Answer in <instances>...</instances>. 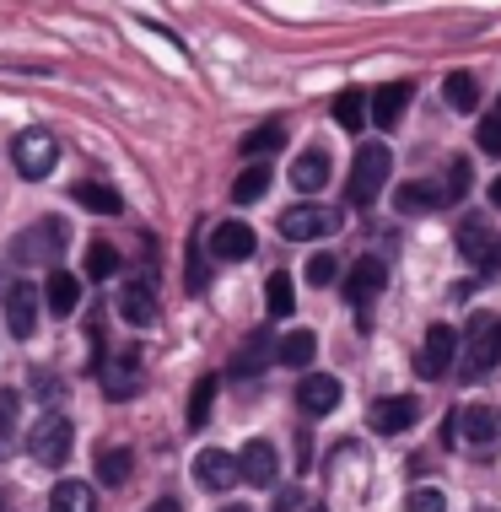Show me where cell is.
Wrapping results in <instances>:
<instances>
[{
    "mask_svg": "<svg viewBox=\"0 0 501 512\" xmlns=\"http://www.w3.org/2000/svg\"><path fill=\"white\" fill-rule=\"evenodd\" d=\"M281 146H286V124H281V119H270V124H259V130H248L238 151L259 162V157H270V151H281Z\"/></svg>",
    "mask_w": 501,
    "mask_h": 512,
    "instance_id": "obj_27",
    "label": "cell"
},
{
    "mask_svg": "<svg viewBox=\"0 0 501 512\" xmlns=\"http://www.w3.org/2000/svg\"><path fill=\"white\" fill-rule=\"evenodd\" d=\"M146 512H184V507H178V502H173V496H162V502H151Z\"/></svg>",
    "mask_w": 501,
    "mask_h": 512,
    "instance_id": "obj_40",
    "label": "cell"
},
{
    "mask_svg": "<svg viewBox=\"0 0 501 512\" xmlns=\"http://www.w3.org/2000/svg\"><path fill=\"white\" fill-rule=\"evenodd\" d=\"M383 286H388V265L383 259H356L351 275H345V297H351V308H367V302H378L383 297Z\"/></svg>",
    "mask_w": 501,
    "mask_h": 512,
    "instance_id": "obj_9",
    "label": "cell"
},
{
    "mask_svg": "<svg viewBox=\"0 0 501 512\" xmlns=\"http://www.w3.org/2000/svg\"><path fill=\"white\" fill-rule=\"evenodd\" d=\"M119 318H124V324H135V329L157 324V297H151V286H146V281L119 286Z\"/></svg>",
    "mask_w": 501,
    "mask_h": 512,
    "instance_id": "obj_18",
    "label": "cell"
},
{
    "mask_svg": "<svg viewBox=\"0 0 501 512\" xmlns=\"http://www.w3.org/2000/svg\"><path fill=\"white\" fill-rule=\"evenodd\" d=\"M415 415H421V399L415 394H388V399H378V405L367 410V421H372L378 437H399V432L415 426Z\"/></svg>",
    "mask_w": 501,
    "mask_h": 512,
    "instance_id": "obj_7",
    "label": "cell"
},
{
    "mask_svg": "<svg viewBox=\"0 0 501 512\" xmlns=\"http://www.w3.org/2000/svg\"><path fill=\"white\" fill-rule=\"evenodd\" d=\"M291 184H297V195H318V189L329 184V151L324 146H308L297 162H291Z\"/></svg>",
    "mask_w": 501,
    "mask_h": 512,
    "instance_id": "obj_17",
    "label": "cell"
},
{
    "mask_svg": "<svg viewBox=\"0 0 501 512\" xmlns=\"http://www.w3.org/2000/svg\"><path fill=\"white\" fill-rule=\"evenodd\" d=\"M264 195H270V168H264V162H254V168L238 173V184H232V200H238V205H254V200H264Z\"/></svg>",
    "mask_w": 501,
    "mask_h": 512,
    "instance_id": "obj_30",
    "label": "cell"
},
{
    "mask_svg": "<svg viewBox=\"0 0 501 512\" xmlns=\"http://www.w3.org/2000/svg\"><path fill=\"white\" fill-rule=\"evenodd\" d=\"M399 211L405 216H426L431 205H442V195H437V184H399Z\"/></svg>",
    "mask_w": 501,
    "mask_h": 512,
    "instance_id": "obj_32",
    "label": "cell"
},
{
    "mask_svg": "<svg viewBox=\"0 0 501 512\" xmlns=\"http://www.w3.org/2000/svg\"><path fill=\"white\" fill-rule=\"evenodd\" d=\"M130 459H135L130 448H103V459H97V480H103V486H124V480H130Z\"/></svg>",
    "mask_w": 501,
    "mask_h": 512,
    "instance_id": "obj_33",
    "label": "cell"
},
{
    "mask_svg": "<svg viewBox=\"0 0 501 512\" xmlns=\"http://www.w3.org/2000/svg\"><path fill=\"white\" fill-rule=\"evenodd\" d=\"M49 238H65L60 221H38L33 232H22V238H17V254H22V259H54V254H60V243H49Z\"/></svg>",
    "mask_w": 501,
    "mask_h": 512,
    "instance_id": "obj_24",
    "label": "cell"
},
{
    "mask_svg": "<svg viewBox=\"0 0 501 512\" xmlns=\"http://www.w3.org/2000/svg\"><path fill=\"white\" fill-rule=\"evenodd\" d=\"M491 205H496V211H501V178H496V184H491Z\"/></svg>",
    "mask_w": 501,
    "mask_h": 512,
    "instance_id": "obj_41",
    "label": "cell"
},
{
    "mask_svg": "<svg viewBox=\"0 0 501 512\" xmlns=\"http://www.w3.org/2000/svg\"><path fill=\"white\" fill-rule=\"evenodd\" d=\"M238 464H243V480H248V486H259V491H270L275 475H281V459H275V448L264 437L248 442V448L238 453Z\"/></svg>",
    "mask_w": 501,
    "mask_h": 512,
    "instance_id": "obj_13",
    "label": "cell"
},
{
    "mask_svg": "<svg viewBox=\"0 0 501 512\" xmlns=\"http://www.w3.org/2000/svg\"><path fill=\"white\" fill-rule=\"evenodd\" d=\"M0 512H11V491H0Z\"/></svg>",
    "mask_w": 501,
    "mask_h": 512,
    "instance_id": "obj_42",
    "label": "cell"
},
{
    "mask_svg": "<svg viewBox=\"0 0 501 512\" xmlns=\"http://www.w3.org/2000/svg\"><path fill=\"white\" fill-rule=\"evenodd\" d=\"M114 270H119V248L114 243H92L87 248V275H92V281H108Z\"/></svg>",
    "mask_w": 501,
    "mask_h": 512,
    "instance_id": "obj_35",
    "label": "cell"
},
{
    "mask_svg": "<svg viewBox=\"0 0 501 512\" xmlns=\"http://www.w3.org/2000/svg\"><path fill=\"white\" fill-rule=\"evenodd\" d=\"M442 98L453 103V114H475V108H480V81L469 71H453L448 87H442Z\"/></svg>",
    "mask_w": 501,
    "mask_h": 512,
    "instance_id": "obj_28",
    "label": "cell"
},
{
    "mask_svg": "<svg viewBox=\"0 0 501 512\" xmlns=\"http://www.w3.org/2000/svg\"><path fill=\"white\" fill-rule=\"evenodd\" d=\"M334 275H340V265H334V254H313V259H308V286H329Z\"/></svg>",
    "mask_w": 501,
    "mask_h": 512,
    "instance_id": "obj_38",
    "label": "cell"
},
{
    "mask_svg": "<svg viewBox=\"0 0 501 512\" xmlns=\"http://www.w3.org/2000/svg\"><path fill=\"white\" fill-rule=\"evenodd\" d=\"M71 421L65 415H38L33 421V432H27V453H33V464H44V469H60L65 459H71Z\"/></svg>",
    "mask_w": 501,
    "mask_h": 512,
    "instance_id": "obj_3",
    "label": "cell"
},
{
    "mask_svg": "<svg viewBox=\"0 0 501 512\" xmlns=\"http://www.w3.org/2000/svg\"><path fill=\"white\" fill-rule=\"evenodd\" d=\"M103 389H108V399H130L135 389H141V351H124L119 362L108 367Z\"/></svg>",
    "mask_w": 501,
    "mask_h": 512,
    "instance_id": "obj_21",
    "label": "cell"
},
{
    "mask_svg": "<svg viewBox=\"0 0 501 512\" xmlns=\"http://www.w3.org/2000/svg\"><path fill=\"white\" fill-rule=\"evenodd\" d=\"M44 302H49L54 318H71L76 302H81V281H76L71 270H54L49 281H44Z\"/></svg>",
    "mask_w": 501,
    "mask_h": 512,
    "instance_id": "obj_20",
    "label": "cell"
},
{
    "mask_svg": "<svg viewBox=\"0 0 501 512\" xmlns=\"http://www.w3.org/2000/svg\"><path fill=\"white\" fill-rule=\"evenodd\" d=\"M405 108H410V81H383V87L372 92V124H378V130H399Z\"/></svg>",
    "mask_w": 501,
    "mask_h": 512,
    "instance_id": "obj_14",
    "label": "cell"
},
{
    "mask_svg": "<svg viewBox=\"0 0 501 512\" xmlns=\"http://www.w3.org/2000/svg\"><path fill=\"white\" fill-rule=\"evenodd\" d=\"M54 162H60V141H54L49 130H22L17 141H11V168L22 178H49Z\"/></svg>",
    "mask_w": 501,
    "mask_h": 512,
    "instance_id": "obj_4",
    "label": "cell"
},
{
    "mask_svg": "<svg viewBox=\"0 0 501 512\" xmlns=\"http://www.w3.org/2000/svg\"><path fill=\"white\" fill-rule=\"evenodd\" d=\"M264 308H270V318H291V308H297V292H291L286 270H275L270 281H264Z\"/></svg>",
    "mask_w": 501,
    "mask_h": 512,
    "instance_id": "obj_29",
    "label": "cell"
},
{
    "mask_svg": "<svg viewBox=\"0 0 501 512\" xmlns=\"http://www.w3.org/2000/svg\"><path fill=\"white\" fill-rule=\"evenodd\" d=\"M71 200L81 205V211H92V216H119L124 211V200H119V189H108V184H76L71 189Z\"/></svg>",
    "mask_w": 501,
    "mask_h": 512,
    "instance_id": "obj_23",
    "label": "cell"
},
{
    "mask_svg": "<svg viewBox=\"0 0 501 512\" xmlns=\"http://www.w3.org/2000/svg\"><path fill=\"white\" fill-rule=\"evenodd\" d=\"M453 426H458V437L475 442V448H491V442L501 437V421H496V410H491V405H464Z\"/></svg>",
    "mask_w": 501,
    "mask_h": 512,
    "instance_id": "obj_16",
    "label": "cell"
},
{
    "mask_svg": "<svg viewBox=\"0 0 501 512\" xmlns=\"http://www.w3.org/2000/svg\"><path fill=\"white\" fill-rule=\"evenodd\" d=\"M453 356H458V329L453 324H431L426 329V345H421V378H442V372L453 367Z\"/></svg>",
    "mask_w": 501,
    "mask_h": 512,
    "instance_id": "obj_10",
    "label": "cell"
},
{
    "mask_svg": "<svg viewBox=\"0 0 501 512\" xmlns=\"http://www.w3.org/2000/svg\"><path fill=\"white\" fill-rule=\"evenodd\" d=\"M216 389H221L216 372H205V378L194 383V394H189V426H194V432H200V426L211 421V399H216Z\"/></svg>",
    "mask_w": 501,
    "mask_h": 512,
    "instance_id": "obj_31",
    "label": "cell"
},
{
    "mask_svg": "<svg viewBox=\"0 0 501 512\" xmlns=\"http://www.w3.org/2000/svg\"><path fill=\"white\" fill-rule=\"evenodd\" d=\"M297 405H302V415H329L340 405V383H334L329 372H308V378L297 383Z\"/></svg>",
    "mask_w": 501,
    "mask_h": 512,
    "instance_id": "obj_15",
    "label": "cell"
},
{
    "mask_svg": "<svg viewBox=\"0 0 501 512\" xmlns=\"http://www.w3.org/2000/svg\"><path fill=\"white\" fill-rule=\"evenodd\" d=\"M308 512H324V507H308Z\"/></svg>",
    "mask_w": 501,
    "mask_h": 512,
    "instance_id": "obj_44",
    "label": "cell"
},
{
    "mask_svg": "<svg viewBox=\"0 0 501 512\" xmlns=\"http://www.w3.org/2000/svg\"><path fill=\"white\" fill-rule=\"evenodd\" d=\"M238 480H243V464L232 459V453H221V448L194 453V486H205V491H232Z\"/></svg>",
    "mask_w": 501,
    "mask_h": 512,
    "instance_id": "obj_8",
    "label": "cell"
},
{
    "mask_svg": "<svg viewBox=\"0 0 501 512\" xmlns=\"http://www.w3.org/2000/svg\"><path fill=\"white\" fill-rule=\"evenodd\" d=\"M405 512H448V496H442L437 486H415L405 496Z\"/></svg>",
    "mask_w": 501,
    "mask_h": 512,
    "instance_id": "obj_37",
    "label": "cell"
},
{
    "mask_svg": "<svg viewBox=\"0 0 501 512\" xmlns=\"http://www.w3.org/2000/svg\"><path fill=\"white\" fill-rule=\"evenodd\" d=\"M501 362V318H475L469 324V335H464V362H458V378H469V383H480V378H491Z\"/></svg>",
    "mask_w": 501,
    "mask_h": 512,
    "instance_id": "obj_2",
    "label": "cell"
},
{
    "mask_svg": "<svg viewBox=\"0 0 501 512\" xmlns=\"http://www.w3.org/2000/svg\"><path fill=\"white\" fill-rule=\"evenodd\" d=\"M437 195H442V205H458L469 195V157H453L448 162V178L437 184Z\"/></svg>",
    "mask_w": 501,
    "mask_h": 512,
    "instance_id": "obj_34",
    "label": "cell"
},
{
    "mask_svg": "<svg viewBox=\"0 0 501 512\" xmlns=\"http://www.w3.org/2000/svg\"><path fill=\"white\" fill-rule=\"evenodd\" d=\"M388 173H394V157H388V146H383V141H367V146H356L351 184H345V195H351V205H356V211H361V205H372V200L383 195Z\"/></svg>",
    "mask_w": 501,
    "mask_h": 512,
    "instance_id": "obj_1",
    "label": "cell"
},
{
    "mask_svg": "<svg viewBox=\"0 0 501 512\" xmlns=\"http://www.w3.org/2000/svg\"><path fill=\"white\" fill-rule=\"evenodd\" d=\"M270 356H275V345H270V329H259V335H248V340H243V351L232 356V367H227V372H232V378H259Z\"/></svg>",
    "mask_w": 501,
    "mask_h": 512,
    "instance_id": "obj_19",
    "label": "cell"
},
{
    "mask_svg": "<svg viewBox=\"0 0 501 512\" xmlns=\"http://www.w3.org/2000/svg\"><path fill=\"white\" fill-rule=\"evenodd\" d=\"M318 356V340H313V329H291V335L275 345V362L281 367H308Z\"/></svg>",
    "mask_w": 501,
    "mask_h": 512,
    "instance_id": "obj_26",
    "label": "cell"
},
{
    "mask_svg": "<svg viewBox=\"0 0 501 512\" xmlns=\"http://www.w3.org/2000/svg\"><path fill=\"white\" fill-rule=\"evenodd\" d=\"M6 324L17 340H33V329H38V286L33 281H17L6 292Z\"/></svg>",
    "mask_w": 501,
    "mask_h": 512,
    "instance_id": "obj_12",
    "label": "cell"
},
{
    "mask_svg": "<svg viewBox=\"0 0 501 512\" xmlns=\"http://www.w3.org/2000/svg\"><path fill=\"white\" fill-rule=\"evenodd\" d=\"M475 146L485 151V157H501V108H496V114H485V119L475 124Z\"/></svg>",
    "mask_w": 501,
    "mask_h": 512,
    "instance_id": "obj_36",
    "label": "cell"
},
{
    "mask_svg": "<svg viewBox=\"0 0 501 512\" xmlns=\"http://www.w3.org/2000/svg\"><path fill=\"white\" fill-rule=\"evenodd\" d=\"M49 512H97V491L87 480H60L49 491Z\"/></svg>",
    "mask_w": 501,
    "mask_h": 512,
    "instance_id": "obj_22",
    "label": "cell"
},
{
    "mask_svg": "<svg viewBox=\"0 0 501 512\" xmlns=\"http://www.w3.org/2000/svg\"><path fill=\"white\" fill-rule=\"evenodd\" d=\"M458 254L475 270H501V232H491L480 216H469L464 227H458Z\"/></svg>",
    "mask_w": 501,
    "mask_h": 512,
    "instance_id": "obj_6",
    "label": "cell"
},
{
    "mask_svg": "<svg viewBox=\"0 0 501 512\" xmlns=\"http://www.w3.org/2000/svg\"><path fill=\"white\" fill-rule=\"evenodd\" d=\"M340 211H329V205H291L281 211V232L291 243H313V238H334L340 232Z\"/></svg>",
    "mask_w": 501,
    "mask_h": 512,
    "instance_id": "obj_5",
    "label": "cell"
},
{
    "mask_svg": "<svg viewBox=\"0 0 501 512\" xmlns=\"http://www.w3.org/2000/svg\"><path fill=\"white\" fill-rule=\"evenodd\" d=\"M334 119H340V130H351V135H356L361 124L372 119V98H367L361 87H345L340 98H334Z\"/></svg>",
    "mask_w": 501,
    "mask_h": 512,
    "instance_id": "obj_25",
    "label": "cell"
},
{
    "mask_svg": "<svg viewBox=\"0 0 501 512\" xmlns=\"http://www.w3.org/2000/svg\"><path fill=\"white\" fill-rule=\"evenodd\" d=\"M254 227L248 221H216L211 227V254L221 259V265H243L248 254H254Z\"/></svg>",
    "mask_w": 501,
    "mask_h": 512,
    "instance_id": "obj_11",
    "label": "cell"
},
{
    "mask_svg": "<svg viewBox=\"0 0 501 512\" xmlns=\"http://www.w3.org/2000/svg\"><path fill=\"white\" fill-rule=\"evenodd\" d=\"M11 432H17V394L0 389V442H6Z\"/></svg>",
    "mask_w": 501,
    "mask_h": 512,
    "instance_id": "obj_39",
    "label": "cell"
},
{
    "mask_svg": "<svg viewBox=\"0 0 501 512\" xmlns=\"http://www.w3.org/2000/svg\"><path fill=\"white\" fill-rule=\"evenodd\" d=\"M227 512H248V507H243V502H232V507H227Z\"/></svg>",
    "mask_w": 501,
    "mask_h": 512,
    "instance_id": "obj_43",
    "label": "cell"
}]
</instances>
